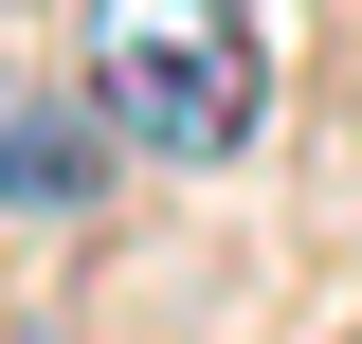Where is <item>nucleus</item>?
<instances>
[{"mask_svg": "<svg viewBox=\"0 0 362 344\" xmlns=\"http://www.w3.org/2000/svg\"><path fill=\"white\" fill-rule=\"evenodd\" d=\"M90 109L127 164H235L272 109L254 0H90Z\"/></svg>", "mask_w": 362, "mask_h": 344, "instance_id": "f257e3e1", "label": "nucleus"}, {"mask_svg": "<svg viewBox=\"0 0 362 344\" xmlns=\"http://www.w3.org/2000/svg\"><path fill=\"white\" fill-rule=\"evenodd\" d=\"M90 164H109V109H18L0 127V200L18 217H90Z\"/></svg>", "mask_w": 362, "mask_h": 344, "instance_id": "f03ea898", "label": "nucleus"}, {"mask_svg": "<svg viewBox=\"0 0 362 344\" xmlns=\"http://www.w3.org/2000/svg\"><path fill=\"white\" fill-rule=\"evenodd\" d=\"M0 344H73V326H0Z\"/></svg>", "mask_w": 362, "mask_h": 344, "instance_id": "7ed1b4c3", "label": "nucleus"}]
</instances>
